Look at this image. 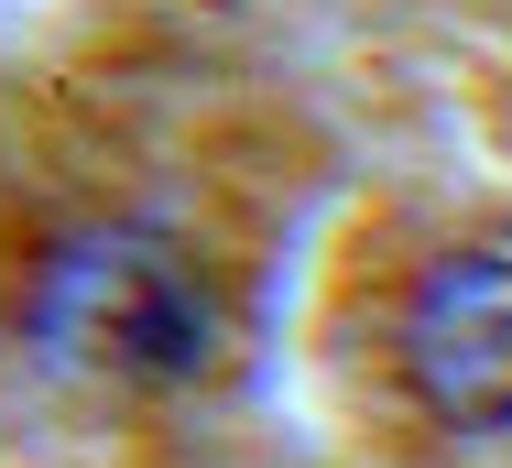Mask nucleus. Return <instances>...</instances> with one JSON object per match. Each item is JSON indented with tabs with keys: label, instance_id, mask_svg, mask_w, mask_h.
Wrapping results in <instances>:
<instances>
[{
	"label": "nucleus",
	"instance_id": "1",
	"mask_svg": "<svg viewBox=\"0 0 512 468\" xmlns=\"http://www.w3.org/2000/svg\"><path fill=\"white\" fill-rule=\"evenodd\" d=\"M207 294L197 273L164 251V240H142V229H77V240H55V262L33 283V338L66 360V371H99V381H142V392H164V381H186L207 360Z\"/></svg>",
	"mask_w": 512,
	"mask_h": 468
},
{
	"label": "nucleus",
	"instance_id": "2",
	"mask_svg": "<svg viewBox=\"0 0 512 468\" xmlns=\"http://www.w3.org/2000/svg\"><path fill=\"white\" fill-rule=\"evenodd\" d=\"M404 381L458 436L512 425V251H447L404 305Z\"/></svg>",
	"mask_w": 512,
	"mask_h": 468
}]
</instances>
